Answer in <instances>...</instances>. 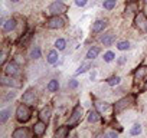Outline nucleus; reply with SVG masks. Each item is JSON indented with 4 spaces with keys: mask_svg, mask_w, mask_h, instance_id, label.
<instances>
[{
    "mask_svg": "<svg viewBox=\"0 0 147 138\" xmlns=\"http://www.w3.org/2000/svg\"><path fill=\"white\" fill-rule=\"evenodd\" d=\"M58 52H59V50H58L56 48L48 52L46 60H48V63H49V65H55V63H58V59H59V55H58Z\"/></svg>",
    "mask_w": 147,
    "mask_h": 138,
    "instance_id": "nucleus-14",
    "label": "nucleus"
},
{
    "mask_svg": "<svg viewBox=\"0 0 147 138\" xmlns=\"http://www.w3.org/2000/svg\"><path fill=\"white\" fill-rule=\"evenodd\" d=\"M107 20H104V19H98V20H95L94 23H92V26H91V32L92 33H101L105 27H107Z\"/></svg>",
    "mask_w": 147,
    "mask_h": 138,
    "instance_id": "nucleus-12",
    "label": "nucleus"
},
{
    "mask_svg": "<svg viewBox=\"0 0 147 138\" xmlns=\"http://www.w3.org/2000/svg\"><path fill=\"white\" fill-rule=\"evenodd\" d=\"M69 127L68 125H62V127H58L55 129V137L56 138H66L69 135Z\"/></svg>",
    "mask_w": 147,
    "mask_h": 138,
    "instance_id": "nucleus-15",
    "label": "nucleus"
},
{
    "mask_svg": "<svg viewBox=\"0 0 147 138\" xmlns=\"http://www.w3.org/2000/svg\"><path fill=\"white\" fill-rule=\"evenodd\" d=\"M88 69H91V63L90 62H84L78 69H77V72H75V75H81V74H85Z\"/></svg>",
    "mask_w": 147,
    "mask_h": 138,
    "instance_id": "nucleus-24",
    "label": "nucleus"
},
{
    "mask_svg": "<svg viewBox=\"0 0 147 138\" xmlns=\"http://www.w3.org/2000/svg\"><path fill=\"white\" fill-rule=\"evenodd\" d=\"M16 98V92L15 91H10L6 96H3V102H9V101H12V99H15Z\"/></svg>",
    "mask_w": 147,
    "mask_h": 138,
    "instance_id": "nucleus-35",
    "label": "nucleus"
},
{
    "mask_svg": "<svg viewBox=\"0 0 147 138\" xmlns=\"http://www.w3.org/2000/svg\"><path fill=\"white\" fill-rule=\"evenodd\" d=\"M147 75V66H140L134 71V82H138L141 81L144 76Z\"/></svg>",
    "mask_w": 147,
    "mask_h": 138,
    "instance_id": "nucleus-16",
    "label": "nucleus"
},
{
    "mask_svg": "<svg viewBox=\"0 0 147 138\" xmlns=\"http://www.w3.org/2000/svg\"><path fill=\"white\" fill-rule=\"evenodd\" d=\"M134 26L140 32H147V17H146L144 13L138 12L136 15V17H134Z\"/></svg>",
    "mask_w": 147,
    "mask_h": 138,
    "instance_id": "nucleus-6",
    "label": "nucleus"
},
{
    "mask_svg": "<svg viewBox=\"0 0 147 138\" xmlns=\"http://www.w3.org/2000/svg\"><path fill=\"white\" fill-rule=\"evenodd\" d=\"M0 82H2L3 86H10V88H22V82L19 79H16L15 76H9V75H3L2 79H0Z\"/></svg>",
    "mask_w": 147,
    "mask_h": 138,
    "instance_id": "nucleus-8",
    "label": "nucleus"
},
{
    "mask_svg": "<svg viewBox=\"0 0 147 138\" xmlns=\"http://www.w3.org/2000/svg\"><path fill=\"white\" fill-rule=\"evenodd\" d=\"M120 82H121V78L120 76H111V78H108L107 79V84L110 85V86H117V85H120Z\"/></svg>",
    "mask_w": 147,
    "mask_h": 138,
    "instance_id": "nucleus-27",
    "label": "nucleus"
},
{
    "mask_svg": "<svg viewBox=\"0 0 147 138\" xmlns=\"http://www.w3.org/2000/svg\"><path fill=\"white\" fill-rule=\"evenodd\" d=\"M133 104H134V98L133 96H124V98H121L120 101H117L114 104V112L115 114H120L121 111L130 108Z\"/></svg>",
    "mask_w": 147,
    "mask_h": 138,
    "instance_id": "nucleus-4",
    "label": "nucleus"
},
{
    "mask_svg": "<svg viewBox=\"0 0 147 138\" xmlns=\"http://www.w3.org/2000/svg\"><path fill=\"white\" fill-rule=\"evenodd\" d=\"M51 117H52V108L51 107H43L39 112V119H42L48 124L51 121Z\"/></svg>",
    "mask_w": 147,
    "mask_h": 138,
    "instance_id": "nucleus-13",
    "label": "nucleus"
},
{
    "mask_svg": "<svg viewBox=\"0 0 147 138\" xmlns=\"http://www.w3.org/2000/svg\"><path fill=\"white\" fill-rule=\"evenodd\" d=\"M66 10H68V6L62 2V0H55L53 3L49 5L46 15H49V16H59V15L66 13Z\"/></svg>",
    "mask_w": 147,
    "mask_h": 138,
    "instance_id": "nucleus-2",
    "label": "nucleus"
},
{
    "mask_svg": "<svg viewBox=\"0 0 147 138\" xmlns=\"http://www.w3.org/2000/svg\"><path fill=\"white\" fill-rule=\"evenodd\" d=\"M143 91H147V79H146V82H144V86H143Z\"/></svg>",
    "mask_w": 147,
    "mask_h": 138,
    "instance_id": "nucleus-41",
    "label": "nucleus"
},
{
    "mask_svg": "<svg viewBox=\"0 0 147 138\" xmlns=\"http://www.w3.org/2000/svg\"><path fill=\"white\" fill-rule=\"evenodd\" d=\"M104 62H107V63H110V62H113L114 59H115V53L114 52H111V50H108V52H105L104 53Z\"/></svg>",
    "mask_w": 147,
    "mask_h": 138,
    "instance_id": "nucleus-29",
    "label": "nucleus"
},
{
    "mask_svg": "<svg viewBox=\"0 0 147 138\" xmlns=\"http://www.w3.org/2000/svg\"><path fill=\"white\" fill-rule=\"evenodd\" d=\"M87 3H88V0H75V5H77L78 7H84Z\"/></svg>",
    "mask_w": 147,
    "mask_h": 138,
    "instance_id": "nucleus-37",
    "label": "nucleus"
},
{
    "mask_svg": "<svg viewBox=\"0 0 147 138\" xmlns=\"http://www.w3.org/2000/svg\"><path fill=\"white\" fill-rule=\"evenodd\" d=\"M125 62H127V58H125V56H120V59L117 60V63H118V65H124Z\"/></svg>",
    "mask_w": 147,
    "mask_h": 138,
    "instance_id": "nucleus-39",
    "label": "nucleus"
},
{
    "mask_svg": "<svg viewBox=\"0 0 147 138\" xmlns=\"http://www.w3.org/2000/svg\"><path fill=\"white\" fill-rule=\"evenodd\" d=\"M130 134H131V135H138V134H141V125H140V124H134V125L130 128Z\"/></svg>",
    "mask_w": 147,
    "mask_h": 138,
    "instance_id": "nucleus-30",
    "label": "nucleus"
},
{
    "mask_svg": "<svg viewBox=\"0 0 147 138\" xmlns=\"http://www.w3.org/2000/svg\"><path fill=\"white\" fill-rule=\"evenodd\" d=\"M30 117H32L30 105H28V104L22 102V104L16 108V119H18L19 122L25 124V122H28V121L30 119Z\"/></svg>",
    "mask_w": 147,
    "mask_h": 138,
    "instance_id": "nucleus-1",
    "label": "nucleus"
},
{
    "mask_svg": "<svg viewBox=\"0 0 147 138\" xmlns=\"http://www.w3.org/2000/svg\"><path fill=\"white\" fill-rule=\"evenodd\" d=\"M117 5V0H104V3H102V7L105 10H113Z\"/></svg>",
    "mask_w": 147,
    "mask_h": 138,
    "instance_id": "nucleus-26",
    "label": "nucleus"
},
{
    "mask_svg": "<svg viewBox=\"0 0 147 138\" xmlns=\"http://www.w3.org/2000/svg\"><path fill=\"white\" fill-rule=\"evenodd\" d=\"M10 2H12V3H18V2H19V0H10Z\"/></svg>",
    "mask_w": 147,
    "mask_h": 138,
    "instance_id": "nucleus-42",
    "label": "nucleus"
},
{
    "mask_svg": "<svg viewBox=\"0 0 147 138\" xmlns=\"http://www.w3.org/2000/svg\"><path fill=\"white\" fill-rule=\"evenodd\" d=\"M78 81L77 79H69V82H68V88L69 89H75V88H78Z\"/></svg>",
    "mask_w": 147,
    "mask_h": 138,
    "instance_id": "nucleus-36",
    "label": "nucleus"
},
{
    "mask_svg": "<svg viewBox=\"0 0 147 138\" xmlns=\"http://www.w3.org/2000/svg\"><path fill=\"white\" fill-rule=\"evenodd\" d=\"M55 48H56L59 52H61V50H65V48H66V40L62 39V38L56 39V40H55Z\"/></svg>",
    "mask_w": 147,
    "mask_h": 138,
    "instance_id": "nucleus-25",
    "label": "nucleus"
},
{
    "mask_svg": "<svg viewBox=\"0 0 147 138\" xmlns=\"http://www.w3.org/2000/svg\"><path fill=\"white\" fill-rule=\"evenodd\" d=\"M82 115H84V108H82L81 105H77L75 108H74L72 114L69 115L66 125H68L69 128H74V127H77V125H78V124L81 122V119H82Z\"/></svg>",
    "mask_w": 147,
    "mask_h": 138,
    "instance_id": "nucleus-3",
    "label": "nucleus"
},
{
    "mask_svg": "<svg viewBox=\"0 0 147 138\" xmlns=\"http://www.w3.org/2000/svg\"><path fill=\"white\" fill-rule=\"evenodd\" d=\"M6 59H7V50L3 49L2 50V55H0V65H2V66L6 65Z\"/></svg>",
    "mask_w": 147,
    "mask_h": 138,
    "instance_id": "nucleus-34",
    "label": "nucleus"
},
{
    "mask_svg": "<svg viewBox=\"0 0 147 138\" xmlns=\"http://www.w3.org/2000/svg\"><path fill=\"white\" fill-rule=\"evenodd\" d=\"M16 26H18L16 19L10 17V19H7V20H5V22H3V25H2V30H3V33H9V32L15 30V29H16Z\"/></svg>",
    "mask_w": 147,
    "mask_h": 138,
    "instance_id": "nucleus-11",
    "label": "nucleus"
},
{
    "mask_svg": "<svg viewBox=\"0 0 147 138\" xmlns=\"http://www.w3.org/2000/svg\"><path fill=\"white\" fill-rule=\"evenodd\" d=\"M12 137H13V138H28V137H29V131H28L25 127H19V128H16V129L13 131Z\"/></svg>",
    "mask_w": 147,
    "mask_h": 138,
    "instance_id": "nucleus-17",
    "label": "nucleus"
},
{
    "mask_svg": "<svg viewBox=\"0 0 147 138\" xmlns=\"http://www.w3.org/2000/svg\"><path fill=\"white\" fill-rule=\"evenodd\" d=\"M3 72H5V75H9V76H16V75H19V72H20L19 63L15 62V60L6 63V65L3 66Z\"/></svg>",
    "mask_w": 147,
    "mask_h": 138,
    "instance_id": "nucleus-7",
    "label": "nucleus"
},
{
    "mask_svg": "<svg viewBox=\"0 0 147 138\" xmlns=\"http://www.w3.org/2000/svg\"><path fill=\"white\" fill-rule=\"evenodd\" d=\"M46 127L48 124L42 119H39L38 122H35V125L32 127V131H33V135L35 137H42L45 132H46Z\"/></svg>",
    "mask_w": 147,
    "mask_h": 138,
    "instance_id": "nucleus-10",
    "label": "nucleus"
},
{
    "mask_svg": "<svg viewBox=\"0 0 147 138\" xmlns=\"http://www.w3.org/2000/svg\"><path fill=\"white\" fill-rule=\"evenodd\" d=\"M32 38V33L29 32V33H26V35H23L22 38H20V40H19V45H26L28 42H29V39Z\"/></svg>",
    "mask_w": 147,
    "mask_h": 138,
    "instance_id": "nucleus-33",
    "label": "nucleus"
},
{
    "mask_svg": "<svg viewBox=\"0 0 147 138\" xmlns=\"http://www.w3.org/2000/svg\"><path fill=\"white\" fill-rule=\"evenodd\" d=\"M46 89L49 92H58L59 91V81L58 79H51L46 85Z\"/></svg>",
    "mask_w": 147,
    "mask_h": 138,
    "instance_id": "nucleus-22",
    "label": "nucleus"
},
{
    "mask_svg": "<svg viewBox=\"0 0 147 138\" xmlns=\"http://www.w3.org/2000/svg\"><path fill=\"white\" fill-rule=\"evenodd\" d=\"M128 48H130V42H127V40H121V42L117 43V49L118 50H127Z\"/></svg>",
    "mask_w": 147,
    "mask_h": 138,
    "instance_id": "nucleus-31",
    "label": "nucleus"
},
{
    "mask_svg": "<svg viewBox=\"0 0 147 138\" xmlns=\"http://www.w3.org/2000/svg\"><path fill=\"white\" fill-rule=\"evenodd\" d=\"M36 101H38V95H36V91L35 89H28L25 94H23V96H22V102H25V104H28V105H30V107H33V105H36Z\"/></svg>",
    "mask_w": 147,
    "mask_h": 138,
    "instance_id": "nucleus-9",
    "label": "nucleus"
},
{
    "mask_svg": "<svg viewBox=\"0 0 147 138\" xmlns=\"http://www.w3.org/2000/svg\"><path fill=\"white\" fill-rule=\"evenodd\" d=\"M125 12L127 13H131V12H138V6L136 3H128L127 7H125Z\"/></svg>",
    "mask_w": 147,
    "mask_h": 138,
    "instance_id": "nucleus-32",
    "label": "nucleus"
},
{
    "mask_svg": "<svg viewBox=\"0 0 147 138\" xmlns=\"http://www.w3.org/2000/svg\"><path fill=\"white\" fill-rule=\"evenodd\" d=\"M117 135H118L117 131H108V132H105V137H111V138H114V137H117Z\"/></svg>",
    "mask_w": 147,
    "mask_h": 138,
    "instance_id": "nucleus-38",
    "label": "nucleus"
},
{
    "mask_svg": "<svg viewBox=\"0 0 147 138\" xmlns=\"http://www.w3.org/2000/svg\"><path fill=\"white\" fill-rule=\"evenodd\" d=\"M87 121H88L90 124H95V122H98V121H100V112L91 109V111L88 112V115H87Z\"/></svg>",
    "mask_w": 147,
    "mask_h": 138,
    "instance_id": "nucleus-21",
    "label": "nucleus"
},
{
    "mask_svg": "<svg viewBox=\"0 0 147 138\" xmlns=\"http://www.w3.org/2000/svg\"><path fill=\"white\" fill-rule=\"evenodd\" d=\"M95 108H97V111H98L100 114H102V112H107V111H110V109H111V105H110L108 102L95 101Z\"/></svg>",
    "mask_w": 147,
    "mask_h": 138,
    "instance_id": "nucleus-18",
    "label": "nucleus"
},
{
    "mask_svg": "<svg viewBox=\"0 0 147 138\" xmlns=\"http://www.w3.org/2000/svg\"><path fill=\"white\" fill-rule=\"evenodd\" d=\"M10 114H12V109L10 108H5V109H2L0 111V124H6L7 122V119L10 118Z\"/></svg>",
    "mask_w": 147,
    "mask_h": 138,
    "instance_id": "nucleus-20",
    "label": "nucleus"
},
{
    "mask_svg": "<svg viewBox=\"0 0 147 138\" xmlns=\"http://www.w3.org/2000/svg\"><path fill=\"white\" fill-rule=\"evenodd\" d=\"M65 23H66V20H65V17H62V15L51 16L46 22V27L48 29H62L65 26Z\"/></svg>",
    "mask_w": 147,
    "mask_h": 138,
    "instance_id": "nucleus-5",
    "label": "nucleus"
},
{
    "mask_svg": "<svg viewBox=\"0 0 147 138\" xmlns=\"http://www.w3.org/2000/svg\"><path fill=\"white\" fill-rule=\"evenodd\" d=\"M144 2H146V3H147V0H144Z\"/></svg>",
    "mask_w": 147,
    "mask_h": 138,
    "instance_id": "nucleus-43",
    "label": "nucleus"
},
{
    "mask_svg": "<svg viewBox=\"0 0 147 138\" xmlns=\"http://www.w3.org/2000/svg\"><path fill=\"white\" fill-rule=\"evenodd\" d=\"M40 55H42L40 48H39V46H33V49L30 50V58H32V59H39Z\"/></svg>",
    "mask_w": 147,
    "mask_h": 138,
    "instance_id": "nucleus-28",
    "label": "nucleus"
},
{
    "mask_svg": "<svg viewBox=\"0 0 147 138\" xmlns=\"http://www.w3.org/2000/svg\"><path fill=\"white\" fill-rule=\"evenodd\" d=\"M95 75H97V72H95V71H92V72H91V75H90L91 81H94V79H95Z\"/></svg>",
    "mask_w": 147,
    "mask_h": 138,
    "instance_id": "nucleus-40",
    "label": "nucleus"
},
{
    "mask_svg": "<svg viewBox=\"0 0 147 138\" xmlns=\"http://www.w3.org/2000/svg\"><path fill=\"white\" fill-rule=\"evenodd\" d=\"M114 39H115V36H114L113 33H107V35H104V36L101 38V43H102L104 46H111L113 42H114Z\"/></svg>",
    "mask_w": 147,
    "mask_h": 138,
    "instance_id": "nucleus-23",
    "label": "nucleus"
},
{
    "mask_svg": "<svg viewBox=\"0 0 147 138\" xmlns=\"http://www.w3.org/2000/svg\"><path fill=\"white\" fill-rule=\"evenodd\" d=\"M98 55H100V48H97V46H92V48H90V49H88V52H87L85 58H87L88 60H94V59H95Z\"/></svg>",
    "mask_w": 147,
    "mask_h": 138,
    "instance_id": "nucleus-19",
    "label": "nucleus"
}]
</instances>
